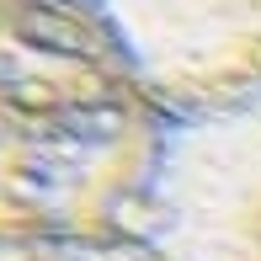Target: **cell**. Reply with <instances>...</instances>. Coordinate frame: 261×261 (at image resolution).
Returning <instances> with one entry per match:
<instances>
[{
  "mask_svg": "<svg viewBox=\"0 0 261 261\" xmlns=\"http://www.w3.org/2000/svg\"><path fill=\"white\" fill-rule=\"evenodd\" d=\"M165 117L91 0H0V245L123 240Z\"/></svg>",
  "mask_w": 261,
  "mask_h": 261,
  "instance_id": "6da1fadb",
  "label": "cell"
},
{
  "mask_svg": "<svg viewBox=\"0 0 261 261\" xmlns=\"http://www.w3.org/2000/svg\"><path fill=\"white\" fill-rule=\"evenodd\" d=\"M123 240L149 261H261V91L165 117Z\"/></svg>",
  "mask_w": 261,
  "mask_h": 261,
  "instance_id": "7a4b0ae2",
  "label": "cell"
},
{
  "mask_svg": "<svg viewBox=\"0 0 261 261\" xmlns=\"http://www.w3.org/2000/svg\"><path fill=\"white\" fill-rule=\"evenodd\" d=\"M165 112L261 91V0H91Z\"/></svg>",
  "mask_w": 261,
  "mask_h": 261,
  "instance_id": "3957f363",
  "label": "cell"
},
{
  "mask_svg": "<svg viewBox=\"0 0 261 261\" xmlns=\"http://www.w3.org/2000/svg\"><path fill=\"white\" fill-rule=\"evenodd\" d=\"M0 261H149L134 240H43L0 245Z\"/></svg>",
  "mask_w": 261,
  "mask_h": 261,
  "instance_id": "277c9868",
  "label": "cell"
}]
</instances>
